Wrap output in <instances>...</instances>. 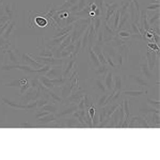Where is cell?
Listing matches in <instances>:
<instances>
[{
  "instance_id": "24",
  "label": "cell",
  "mask_w": 160,
  "mask_h": 160,
  "mask_svg": "<svg viewBox=\"0 0 160 160\" xmlns=\"http://www.w3.org/2000/svg\"><path fill=\"white\" fill-rule=\"evenodd\" d=\"M130 79H132L139 87H148V81H146L145 79L141 78V77H139V76H136V75H130Z\"/></svg>"
},
{
  "instance_id": "9",
  "label": "cell",
  "mask_w": 160,
  "mask_h": 160,
  "mask_svg": "<svg viewBox=\"0 0 160 160\" xmlns=\"http://www.w3.org/2000/svg\"><path fill=\"white\" fill-rule=\"evenodd\" d=\"M113 77H114V74H113L112 69H108V72L106 73L104 76V80H105V87L108 91L112 92L113 90Z\"/></svg>"
},
{
  "instance_id": "13",
  "label": "cell",
  "mask_w": 160,
  "mask_h": 160,
  "mask_svg": "<svg viewBox=\"0 0 160 160\" xmlns=\"http://www.w3.org/2000/svg\"><path fill=\"white\" fill-rule=\"evenodd\" d=\"M38 78L44 87H46L49 90H52V91L55 90V84L51 82V79H49L48 77H46L45 75H38Z\"/></svg>"
},
{
  "instance_id": "6",
  "label": "cell",
  "mask_w": 160,
  "mask_h": 160,
  "mask_svg": "<svg viewBox=\"0 0 160 160\" xmlns=\"http://www.w3.org/2000/svg\"><path fill=\"white\" fill-rule=\"evenodd\" d=\"M2 10H3L4 14L9 17L10 20H12L13 18L17 17V14H16V3L13 2L12 3V7L10 3H7L6 1L2 2Z\"/></svg>"
},
{
  "instance_id": "26",
  "label": "cell",
  "mask_w": 160,
  "mask_h": 160,
  "mask_svg": "<svg viewBox=\"0 0 160 160\" xmlns=\"http://www.w3.org/2000/svg\"><path fill=\"white\" fill-rule=\"evenodd\" d=\"M3 86L9 88H20L22 87V79H11L6 82Z\"/></svg>"
},
{
  "instance_id": "8",
  "label": "cell",
  "mask_w": 160,
  "mask_h": 160,
  "mask_svg": "<svg viewBox=\"0 0 160 160\" xmlns=\"http://www.w3.org/2000/svg\"><path fill=\"white\" fill-rule=\"evenodd\" d=\"M86 91L84 90H77V91H75L73 93H71V94L68 95V97H66V99L69 100L71 102V104H78L80 102V99L82 98V97L84 96V94H86Z\"/></svg>"
},
{
  "instance_id": "28",
  "label": "cell",
  "mask_w": 160,
  "mask_h": 160,
  "mask_svg": "<svg viewBox=\"0 0 160 160\" xmlns=\"http://www.w3.org/2000/svg\"><path fill=\"white\" fill-rule=\"evenodd\" d=\"M34 22H35V25L38 26V27H46V26L48 25L47 17H44V16L35 17V18H34Z\"/></svg>"
},
{
  "instance_id": "40",
  "label": "cell",
  "mask_w": 160,
  "mask_h": 160,
  "mask_svg": "<svg viewBox=\"0 0 160 160\" xmlns=\"http://www.w3.org/2000/svg\"><path fill=\"white\" fill-rule=\"evenodd\" d=\"M74 48H75V44L71 43V44H69V45L68 46V47H65L64 49H65L66 51H68L69 53H73V52H74Z\"/></svg>"
},
{
  "instance_id": "7",
  "label": "cell",
  "mask_w": 160,
  "mask_h": 160,
  "mask_svg": "<svg viewBox=\"0 0 160 160\" xmlns=\"http://www.w3.org/2000/svg\"><path fill=\"white\" fill-rule=\"evenodd\" d=\"M62 73H63V66L62 65H51L49 71L45 74V76L49 79L58 78V77H62Z\"/></svg>"
},
{
  "instance_id": "1",
  "label": "cell",
  "mask_w": 160,
  "mask_h": 160,
  "mask_svg": "<svg viewBox=\"0 0 160 160\" xmlns=\"http://www.w3.org/2000/svg\"><path fill=\"white\" fill-rule=\"evenodd\" d=\"M41 96H42V94H41L40 90L30 87L29 89L25 92V94L20 95V102H25V104H28V102H30L37 100L38 97H41Z\"/></svg>"
},
{
  "instance_id": "29",
  "label": "cell",
  "mask_w": 160,
  "mask_h": 160,
  "mask_svg": "<svg viewBox=\"0 0 160 160\" xmlns=\"http://www.w3.org/2000/svg\"><path fill=\"white\" fill-rule=\"evenodd\" d=\"M68 81V78H64V77H58V78H52L51 79V82L55 84V88L56 87H59L60 88L61 86H63L64 83Z\"/></svg>"
},
{
  "instance_id": "17",
  "label": "cell",
  "mask_w": 160,
  "mask_h": 160,
  "mask_svg": "<svg viewBox=\"0 0 160 160\" xmlns=\"http://www.w3.org/2000/svg\"><path fill=\"white\" fill-rule=\"evenodd\" d=\"M87 49H88V51H89L90 59H91V63L93 64V66H94V68H97V66H99L100 65L99 60H98V58H97L96 53H95L94 50H93V48L91 47V46H88Z\"/></svg>"
},
{
  "instance_id": "20",
  "label": "cell",
  "mask_w": 160,
  "mask_h": 160,
  "mask_svg": "<svg viewBox=\"0 0 160 160\" xmlns=\"http://www.w3.org/2000/svg\"><path fill=\"white\" fill-rule=\"evenodd\" d=\"M108 96H109L108 93H104V94H102V95H96V96H95V98H96V107L102 108V107H104V106H106Z\"/></svg>"
},
{
  "instance_id": "12",
  "label": "cell",
  "mask_w": 160,
  "mask_h": 160,
  "mask_svg": "<svg viewBox=\"0 0 160 160\" xmlns=\"http://www.w3.org/2000/svg\"><path fill=\"white\" fill-rule=\"evenodd\" d=\"M78 110V106L76 104H73V106L69 108H66V109H64L63 111H60L59 113H57L56 114V118H65V117H68V115H72L75 111Z\"/></svg>"
},
{
  "instance_id": "34",
  "label": "cell",
  "mask_w": 160,
  "mask_h": 160,
  "mask_svg": "<svg viewBox=\"0 0 160 160\" xmlns=\"http://www.w3.org/2000/svg\"><path fill=\"white\" fill-rule=\"evenodd\" d=\"M104 53H105L106 62L109 64V66H111V68H112V69H118V65L114 63V62H113V60L111 59V57L108 55V53H106V52H104Z\"/></svg>"
},
{
  "instance_id": "10",
  "label": "cell",
  "mask_w": 160,
  "mask_h": 160,
  "mask_svg": "<svg viewBox=\"0 0 160 160\" xmlns=\"http://www.w3.org/2000/svg\"><path fill=\"white\" fill-rule=\"evenodd\" d=\"M118 1H114V2H112V3L110 4L109 7H107L106 8V12H105V18L104 20L106 22L109 20V18L111 16H113V14H114V12L117 11V9L118 8Z\"/></svg>"
},
{
  "instance_id": "35",
  "label": "cell",
  "mask_w": 160,
  "mask_h": 160,
  "mask_svg": "<svg viewBox=\"0 0 160 160\" xmlns=\"http://www.w3.org/2000/svg\"><path fill=\"white\" fill-rule=\"evenodd\" d=\"M146 102H148V105L155 107V109H159V106H160L159 99H153V98H149V97H148V98H146Z\"/></svg>"
},
{
  "instance_id": "27",
  "label": "cell",
  "mask_w": 160,
  "mask_h": 160,
  "mask_svg": "<svg viewBox=\"0 0 160 160\" xmlns=\"http://www.w3.org/2000/svg\"><path fill=\"white\" fill-rule=\"evenodd\" d=\"M114 16H112V20H113V25H112V29L114 31L118 30V22H120V19H121V14H120V11H118V8L117 9V11L114 12Z\"/></svg>"
},
{
  "instance_id": "19",
  "label": "cell",
  "mask_w": 160,
  "mask_h": 160,
  "mask_svg": "<svg viewBox=\"0 0 160 160\" xmlns=\"http://www.w3.org/2000/svg\"><path fill=\"white\" fill-rule=\"evenodd\" d=\"M108 69L109 68H108L107 64H100L99 66H97V68H95L94 69H92V72L94 73L95 76H98V77L102 76L104 77L106 75V73L108 72Z\"/></svg>"
},
{
  "instance_id": "15",
  "label": "cell",
  "mask_w": 160,
  "mask_h": 160,
  "mask_svg": "<svg viewBox=\"0 0 160 160\" xmlns=\"http://www.w3.org/2000/svg\"><path fill=\"white\" fill-rule=\"evenodd\" d=\"M139 68H140L141 73L143 74V76H145L148 80L153 79V72L148 68L146 63H139Z\"/></svg>"
},
{
  "instance_id": "23",
  "label": "cell",
  "mask_w": 160,
  "mask_h": 160,
  "mask_svg": "<svg viewBox=\"0 0 160 160\" xmlns=\"http://www.w3.org/2000/svg\"><path fill=\"white\" fill-rule=\"evenodd\" d=\"M78 2V0H66L64 1V3H62L60 7L58 8L59 11H68V10L71 9L74 4H76Z\"/></svg>"
},
{
  "instance_id": "37",
  "label": "cell",
  "mask_w": 160,
  "mask_h": 160,
  "mask_svg": "<svg viewBox=\"0 0 160 160\" xmlns=\"http://www.w3.org/2000/svg\"><path fill=\"white\" fill-rule=\"evenodd\" d=\"M146 8H148V11H159L160 4L159 3H149Z\"/></svg>"
},
{
  "instance_id": "41",
  "label": "cell",
  "mask_w": 160,
  "mask_h": 160,
  "mask_svg": "<svg viewBox=\"0 0 160 160\" xmlns=\"http://www.w3.org/2000/svg\"><path fill=\"white\" fill-rule=\"evenodd\" d=\"M19 127H22V128H34L35 126L32 125V124H29V123H22L19 125Z\"/></svg>"
},
{
  "instance_id": "39",
  "label": "cell",
  "mask_w": 160,
  "mask_h": 160,
  "mask_svg": "<svg viewBox=\"0 0 160 160\" xmlns=\"http://www.w3.org/2000/svg\"><path fill=\"white\" fill-rule=\"evenodd\" d=\"M47 114H50V112H48V111H45V110H38V112L37 113V115H35V118H43L45 117V115Z\"/></svg>"
},
{
  "instance_id": "31",
  "label": "cell",
  "mask_w": 160,
  "mask_h": 160,
  "mask_svg": "<svg viewBox=\"0 0 160 160\" xmlns=\"http://www.w3.org/2000/svg\"><path fill=\"white\" fill-rule=\"evenodd\" d=\"M37 56H38V57H53V51L50 49H38Z\"/></svg>"
},
{
  "instance_id": "42",
  "label": "cell",
  "mask_w": 160,
  "mask_h": 160,
  "mask_svg": "<svg viewBox=\"0 0 160 160\" xmlns=\"http://www.w3.org/2000/svg\"><path fill=\"white\" fill-rule=\"evenodd\" d=\"M156 1H159V0H156Z\"/></svg>"
},
{
  "instance_id": "3",
  "label": "cell",
  "mask_w": 160,
  "mask_h": 160,
  "mask_svg": "<svg viewBox=\"0 0 160 160\" xmlns=\"http://www.w3.org/2000/svg\"><path fill=\"white\" fill-rule=\"evenodd\" d=\"M146 59H148L146 64H148V68L151 69L152 72L155 71L156 65L159 62V55L157 52H154V50H148V52H146Z\"/></svg>"
},
{
  "instance_id": "22",
  "label": "cell",
  "mask_w": 160,
  "mask_h": 160,
  "mask_svg": "<svg viewBox=\"0 0 160 160\" xmlns=\"http://www.w3.org/2000/svg\"><path fill=\"white\" fill-rule=\"evenodd\" d=\"M93 84H94V89L98 90V91L102 92V93H107V89H106V87H105L104 82H102V80L100 79L98 76L95 77V79H94V83H93Z\"/></svg>"
},
{
  "instance_id": "21",
  "label": "cell",
  "mask_w": 160,
  "mask_h": 160,
  "mask_svg": "<svg viewBox=\"0 0 160 160\" xmlns=\"http://www.w3.org/2000/svg\"><path fill=\"white\" fill-rule=\"evenodd\" d=\"M3 52H6L8 59H9V62L11 64H19L20 60L17 58V56L14 53V51H12V49H6Z\"/></svg>"
},
{
  "instance_id": "36",
  "label": "cell",
  "mask_w": 160,
  "mask_h": 160,
  "mask_svg": "<svg viewBox=\"0 0 160 160\" xmlns=\"http://www.w3.org/2000/svg\"><path fill=\"white\" fill-rule=\"evenodd\" d=\"M48 100L45 98L44 96H41L38 97V98L37 99V105H38V109H41V108L43 107V106H45L46 104H48Z\"/></svg>"
},
{
  "instance_id": "5",
  "label": "cell",
  "mask_w": 160,
  "mask_h": 160,
  "mask_svg": "<svg viewBox=\"0 0 160 160\" xmlns=\"http://www.w3.org/2000/svg\"><path fill=\"white\" fill-rule=\"evenodd\" d=\"M1 102L2 104L7 105L8 107H10L12 110H15V111H22V110H27L29 111V108H28V105L25 104H19V102H12V100L6 98V97H1Z\"/></svg>"
},
{
  "instance_id": "25",
  "label": "cell",
  "mask_w": 160,
  "mask_h": 160,
  "mask_svg": "<svg viewBox=\"0 0 160 160\" xmlns=\"http://www.w3.org/2000/svg\"><path fill=\"white\" fill-rule=\"evenodd\" d=\"M159 17H160V13L159 11H157V13L155 15H152L151 17H148V22L149 25V27L152 26H159Z\"/></svg>"
},
{
  "instance_id": "2",
  "label": "cell",
  "mask_w": 160,
  "mask_h": 160,
  "mask_svg": "<svg viewBox=\"0 0 160 160\" xmlns=\"http://www.w3.org/2000/svg\"><path fill=\"white\" fill-rule=\"evenodd\" d=\"M20 56V61H22V64L25 65H29L31 68H43V64H41L40 62H38L33 58L31 55H28V53L25 52H18Z\"/></svg>"
},
{
  "instance_id": "30",
  "label": "cell",
  "mask_w": 160,
  "mask_h": 160,
  "mask_svg": "<svg viewBox=\"0 0 160 160\" xmlns=\"http://www.w3.org/2000/svg\"><path fill=\"white\" fill-rule=\"evenodd\" d=\"M82 51V46H81V38L77 40V44H75V48H74V52L73 55L78 57L80 55V52Z\"/></svg>"
},
{
  "instance_id": "33",
  "label": "cell",
  "mask_w": 160,
  "mask_h": 160,
  "mask_svg": "<svg viewBox=\"0 0 160 160\" xmlns=\"http://www.w3.org/2000/svg\"><path fill=\"white\" fill-rule=\"evenodd\" d=\"M128 8H129V9L127 10V12H128V14H129V16H130V20H135V15H136L135 4H133L132 2H130Z\"/></svg>"
},
{
  "instance_id": "16",
  "label": "cell",
  "mask_w": 160,
  "mask_h": 160,
  "mask_svg": "<svg viewBox=\"0 0 160 160\" xmlns=\"http://www.w3.org/2000/svg\"><path fill=\"white\" fill-rule=\"evenodd\" d=\"M113 79H114V81H113V90L112 92H118V91H123V82H122V78H121L118 75H115L114 77H113Z\"/></svg>"
},
{
  "instance_id": "4",
  "label": "cell",
  "mask_w": 160,
  "mask_h": 160,
  "mask_svg": "<svg viewBox=\"0 0 160 160\" xmlns=\"http://www.w3.org/2000/svg\"><path fill=\"white\" fill-rule=\"evenodd\" d=\"M17 28H18V19H17V17H15V18H13L12 20H10L6 31H4L3 34H2V38H3L4 40L11 38V35L16 31Z\"/></svg>"
},
{
  "instance_id": "18",
  "label": "cell",
  "mask_w": 160,
  "mask_h": 160,
  "mask_svg": "<svg viewBox=\"0 0 160 160\" xmlns=\"http://www.w3.org/2000/svg\"><path fill=\"white\" fill-rule=\"evenodd\" d=\"M146 94V91L141 90V91H135V90H123L122 95H126V96H131V97H140L142 95Z\"/></svg>"
},
{
  "instance_id": "14",
  "label": "cell",
  "mask_w": 160,
  "mask_h": 160,
  "mask_svg": "<svg viewBox=\"0 0 160 160\" xmlns=\"http://www.w3.org/2000/svg\"><path fill=\"white\" fill-rule=\"evenodd\" d=\"M55 120H56V115L53 113H50V114H47L43 118H37V123L40 124V125H47L49 123H52Z\"/></svg>"
},
{
  "instance_id": "43",
  "label": "cell",
  "mask_w": 160,
  "mask_h": 160,
  "mask_svg": "<svg viewBox=\"0 0 160 160\" xmlns=\"http://www.w3.org/2000/svg\"><path fill=\"white\" fill-rule=\"evenodd\" d=\"M63 1H66V0H63Z\"/></svg>"
},
{
  "instance_id": "32",
  "label": "cell",
  "mask_w": 160,
  "mask_h": 160,
  "mask_svg": "<svg viewBox=\"0 0 160 160\" xmlns=\"http://www.w3.org/2000/svg\"><path fill=\"white\" fill-rule=\"evenodd\" d=\"M57 109H58V107L55 105H51V104H46L45 106H43L42 108H41V110H45V111H48V112H50V113H55Z\"/></svg>"
},
{
  "instance_id": "11",
  "label": "cell",
  "mask_w": 160,
  "mask_h": 160,
  "mask_svg": "<svg viewBox=\"0 0 160 160\" xmlns=\"http://www.w3.org/2000/svg\"><path fill=\"white\" fill-rule=\"evenodd\" d=\"M61 122L64 124L65 127H77V128H82L83 126L80 124L78 120H75V118H61Z\"/></svg>"
},
{
  "instance_id": "38",
  "label": "cell",
  "mask_w": 160,
  "mask_h": 160,
  "mask_svg": "<svg viewBox=\"0 0 160 160\" xmlns=\"http://www.w3.org/2000/svg\"><path fill=\"white\" fill-rule=\"evenodd\" d=\"M88 4V0H78L77 2V7H78V11H81L82 9L87 7Z\"/></svg>"
}]
</instances>
